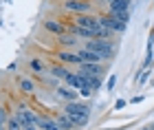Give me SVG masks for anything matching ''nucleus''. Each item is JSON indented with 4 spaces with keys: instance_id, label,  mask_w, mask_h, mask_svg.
Segmentation results:
<instances>
[{
    "instance_id": "obj_1",
    "label": "nucleus",
    "mask_w": 154,
    "mask_h": 130,
    "mask_svg": "<svg viewBox=\"0 0 154 130\" xmlns=\"http://www.w3.org/2000/svg\"><path fill=\"white\" fill-rule=\"evenodd\" d=\"M86 49L90 51H97L99 55L106 57V62H110L115 55H117V46L112 44V40H103V38H93V40H86Z\"/></svg>"
},
{
    "instance_id": "obj_2",
    "label": "nucleus",
    "mask_w": 154,
    "mask_h": 130,
    "mask_svg": "<svg viewBox=\"0 0 154 130\" xmlns=\"http://www.w3.org/2000/svg\"><path fill=\"white\" fill-rule=\"evenodd\" d=\"M64 113L71 115V117H82V115H86V117H90V106L86 104V101H66L64 104Z\"/></svg>"
},
{
    "instance_id": "obj_3",
    "label": "nucleus",
    "mask_w": 154,
    "mask_h": 130,
    "mask_svg": "<svg viewBox=\"0 0 154 130\" xmlns=\"http://www.w3.org/2000/svg\"><path fill=\"white\" fill-rule=\"evenodd\" d=\"M75 71L82 75H103L106 62H82L79 66H75Z\"/></svg>"
},
{
    "instance_id": "obj_4",
    "label": "nucleus",
    "mask_w": 154,
    "mask_h": 130,
    "mask_svg": "<svg viewBox=\"0 0 154 130\" xmlns=\"http://www.w3.org/2000/svg\"><path fill=\"white\" fill-rule=\"evenodd\" d=\"M99 22L103 26H108L112 33H125V31H128V24L121 22V20L115 18V16H110V13H108V16H99Z\"/></svg>"
},
{
    "instance_id": "obj_5",
    "label": "nucleus",
    "mask_w": 154,
    "mask_h": 130,
    "mask_svg": "<svg viewBox=\"0 0 154 130\" xmlns=\"http://www.w3.org/2000/svg\"><path fill=\"white\" fill-rule=\"evenodd\" d=\"M55 57H57L62 64H66V66H79L82 64V57L77 55V51H73V49L57 51V53H55Z\"/></svg>"
},
{
    "instance_id": "obj_6",
    "label": "nucleus",
    "mask_w": 154,
    "mask_h": 130,
    "mask_svg": "<svg viewBox=\"0 0 154 130\" xmlns=\"http://www.w3.org/2000/svg\"><path fill=\"white\" fill-rule=\"evenodd\" d=\"M62 7H64L66 11L75 13V16H77V13H90V11H93V5H90V2H84V0H66Z\"/></svg>"
},
{
    "instance_id": "obj_7",
    "label": "nucleus",
    "mask_w": 154,
    "mask_h": 130,
    "mask_svg": "<svg viewBox=\"0 0 154 130\" xmlns=\"http://www.w3.org/2000/svg\"><path fill=\"white\" fill-rule=\"evenodd\" d=\"M57 42L64 46V49H73V51H77V49L82 46V38H77L75 33L66 31V33H62V36H57Z\"/></svg>"
},
{
    "instance_id": "obj_8",
    "label": "nucleus",
    "mask_w": 154,
    "mask_h": 130,
    "mask_svg": "<svg viewBox=\"0 0 154 130\" xmlns=\"http://www.w3.org/2000/svg\"><path fill=\"white\" fill-rule=\"evenodd\" d=\"M55 95H57L60 99H64V101H77L79 99V91L77 88H71V86H66L64 82L55 88Z\"/></svg>"
},
{
    "instance_id": "obj_9",
    "label": "nucleus",
    "mask_w": 154,
    "mask_h": 130,
    "mask_svg": "<svg viewBox=\"0 0 154 130\" xmlns=\"http://www.w3.org/2000/svg\"><path fill=\"white\" fill-rule=\"evenodd\" d=\"M73 22H75V24H79V26H88V29H95V26L99 24V18H95L93 13H77Z\"/></svg>"
},
{
    "instance_id": "obj_10",
    "label": "nucleus",
    "mask_w": 154,
    "mask_h": 130,
    "mask_svg": "<svg viewBox=\"0 0 154 130\" xmlns=\"http://www.w3.org/2000/svg\"><path fill=\"white\" fill-rule=\"evenodd\" d=\"M46 73H48V75H53V77H57L60 82H64V79L68 77V75L73 73V71H71V68H68L66 64H62V62H60V64L48 66V71H46Z\"/></svg>"
},
{
    "instance_id": "obj_11",
    "label": "nucleus",
    "mask_w": 154,
    "mask_h": 130,
    "mask_svg": "<svg viewBox=\"0 0 154 130\" xmlns=\"http://www.w3.org/2000/svg\"><path fill=\"white\" fill-rule=\"evenodd\" d=\"M40 130H62L57 119L55 117H46V115H38V124H35Z\"/></svg>"
},
{
    "instance_id": "obj_12",
    "label": "nucleus",
    "mask_w": 154,
    "mask_h": 130,
    "mask_svg": "<svg viewBox=\"0 0 154 130\" xmlns=\"http://www.w3.org/2000/svg\"><path fill=\"white\" fill-rule=\"evenodd\" d=\"M42 26H44L48 33H53V36H62V33L68 31V26L62 24V22H57V20H44V22H42Z\"/></svg>"
},
{
    "instance_id": "obj_13",
    "label": "nucleus",
    "mask_w": 154,
    "mask_h": 130,
    "mask_svg": "<svg viewBox=\"0 0 154 130\" xmlns=\"http://www.w3.org/2000/svg\"><path fill=\"white\" fill-rule=\"evenodd\" d=\"M68 31L71 33H75L77 38H82V40H93L95 38V33H93V29H88V26H79V24H68Z\"/></svg>"
},
{
    "instance_id": "obj_14",
    "label": "nucleus",
    "mask_w": 154,
    "mask_h": 130,
    "mask_svg": "<svg viewBox=\"0 0 154 130\" xmlns=\"http://www.w3.org/2000/svg\"><path fill=\"white\" fill-rule=\"evenodd\" d=\"M64 84L66 86H71V88H77V91H79V88L84 86V75L82 73H77V71H73L71 75H68V77L64 79Z\"/></svg>"
},
{
    "instance_id": "obj_15",
    "label": "nucleus",
    "mask_w": 154,
    "mask_h": 130,
    "mask_svg": "<svg viewBox=\"0 0 154 130\" xmlns=\"http://www.w3.org/2000/svg\"><path fill=\"white\" fill-rule=\"evenodd\" d=\"M84 84L93 88V93H97L103 86V79H101V75H84Z\"/></svg>"
},
{
    "instance_id": "obj_16",
    "label": "nucleus",
    "mask_w": 154,
    "mask_h": 130,
    "mask_svg": "<svg viewBox=\"0 0 154 130\" xmlns=\"http://www.w3.org/2000/svg\"><path fill=\"white\" fill-rule=\"evenodd\" d=\"M29 68L33 73H38V75H44L48 71V66L44 64V60H42V57H31L29 60Z\"/></svg>"
},
{
    "instance_id": "obj_17",
    "label": "nucleus",
    "mask_w": 154,
    "mask_h": 130,
    "mask_svg": "<svg viewBox=\"0 0 154 130\" xmlns=\"http://www.w3.org/2000/svg\"><path fill=\"white\" fill-rule=\"evenodd\" d=\"M55 119H57V124H60V128H62V130H73V128H75V126H73V119H71V115H66L64 110L55 115Z\"/></svg>"
},
{
    "instance_id": "obj_18",
    "label": "nucleus",
    "mask_w": 154,
    "mask_h": 130,
    "mask_svg": "<svg viewBox=\"0 0 154 130\" xmlns=\"http://www.w3.org/2000/svg\"><path fill=\"white\" fill-rule=\"evenodd\" d=\"M18 88H20L22 93H26V95L35 93V84H33L29 77H18Z\"/></svg>"
},
{
    "instance_id": "obj_19",
    "label": "nucleus",
    "mask_w": 154,
    "mask_h": 130,
    "mask_svg": "<svg viewBox=\"0 0 154 130\" xmlns=\"http://www.w3.org/2000/svg\"><path fill=\"white\" fill-rule=\"evenodd\" d=\"M150 68H141V71H139V75H137V84L139 86H143V84H148V79H150Z\"/></svg>"
},
{
    "instance_id": "obj_20",
    "label": "nucleus",
    "mask_w": 154,
    "mask_h": 130,
    "mask_svg": "<svg viewBox=\"0 0 154 130\" xmlns=\"http://www.w3.org/2000/svg\"><path fill=\"white\" fill-rule=\"evenodd\" d=\"M71 119H73L75 128H84V126H88V121H90V117H86V115H82V117H71Z\"/></svg>"
},
{
    "instance_id": "obj_21",
    "label": "nucleus",
    "mask_w": 154,
    "mask_h": 130,
    "mask_svg": "<svg viewBox=\"0 0 154 130\" xmlns=\"http://www.w3.org/2000/svg\"><path fill=\"white\" fill-rule=\"evenodd\" d=\"M110 16L119 18V20H121V22H125V24L130 22V11H110Z\"/></svg>"
},
{
    "instance_id": "obj_22",
    "label": "nucleus",
    "mask_w": 154,
    "mask_h": 130,
    "mask_svg": "<svg viewBox=\"0 0 154 130\" xmlns=\"http://www.w3.org/2000/svg\"><path fill=\"white\" fill-rule=\"evenodd\" d=\"M7 121H9V113L0 108V130H7Z\"/></svg>"
},
{
    "instance_id": "obj_23",
    "label": "nucleus",
    "mask_w": 154,
    "mask_h": 130,
    "mask_svg": "<svg viewBox=\"0 0 154 130\" xmlns=\"http://www.w3.org/2000/svg\"><path fill=\"white\" fill-rule=\"evenodd\" d=\"M90 95H93V88H90V86H86V84H84V86L79 88V97H84V99H88V97H90Z\"/></svg>"
},
{
    "instance_id": "obj_24",
    "label": "nucleus",
    "mask_w": 154,
    "mask_h": 130,
    "mask_svg": "<svg viewBox=\"0 0 154 130\" xmlns=\"http://www.w3.org/2000/svg\"><path fill=\"white\" fill-rule=\"evenodd\" d=\"M115 84H117V75H110V77H108V82H106L103 86H106V91H108V93H112Z\"/></svg>"
},
{
    "instance_id": "obj_25",
    "label": "nucleus",
    "mask_w": 154,
    "mask_h": 130,
    "mask_svg": "<svg viewBox=\"0 0 154 130\" xmlns=\"http://www.w3.org/2000/svg\"><path fill=\"white\" fill-rule=\"evenodd\" d=\"M121 108H125V99H117L115 101V110H121Z\"/></svg>"
},
{
    "instance_id": "obj_26",
    "label": "nucleus",
    "mask_w": 154,
    "mask_h": 130,
    "mask_svg": "<svg viewBox=\"0 0 154 130\" xmlns=\"http://www.w3.org/2000/svg\"><path fill=\"white\" fill-rule=\"evenodd\" d=\"M130 101H132V104H139V101H143V95H137V97H132Z\"/></svg>"
},
{
    "instance_id": "obj_27",
    "label": "nucleus",
    "mask_w": 154,
    "mask_h": 130,
    "mask_svg": "<svg viewBox=\"0 0 154 130\" xmlns=\"http://www.w3.org/2000/svg\"><path fill=\"white\" fill-rule=\"evenodd\" d=\"M22 130H40V128H38V126H35V124H31V126H24V128H22Z\"/></svg>"
},
{
    "instance_id": "obj_28",
    "label": "nucleus",
    "mask_w": 154,
    "mask_h": 130,
    "mask_svg": "<svg viewBox=\"0 0 154 130\" xmlns=\"http://www.w3.org/2000/svg\"><path fill=\"white\" fill-rule=\"evenodd\" d=\"M141 130H150V126H145V128H141Z\"/></svg>"
},
{
    "instance_id": "obj_29",
    "label": "nucleus",
    "mask_w": 154,
    "mask_h": 130,
    "mask_svg": "<svg viewBox=\"0 0 154 130\" xmlns=\"http://www.w3.org/2000/svg\"><path fill=\"white\" fill-rule=\"evenodd\" d=\"M150 130H154V126H150Z\"/></svg>"
}]
</instances>
